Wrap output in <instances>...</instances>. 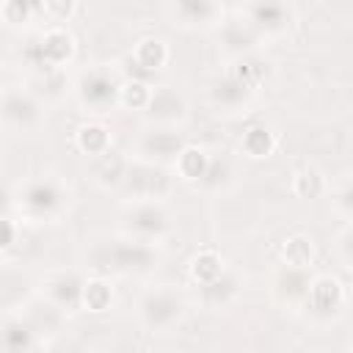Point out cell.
Returning <instances> with one entry per match:
<instances>
[{
  "instance_id": "6da1fadb",
  "label": "cell",
  "mask_w": 353,
  "mask_h": 353,
  "mask_svg": "<svg viewBox=\"0 0 353 353\" xmlns=\"http://www.w3.org/2000/svg\"><path fill=\"white\" fill-rule=\"evenodd\" d=\"M85 265L97 276H121V279H143L157 270L160 251L152 243L132 240L127 234L94 240L85 251Z\"/></svg>"
},
{
  "instance_id": "7a4b0ae2",
  "label": "cell",
  "mask_w": 353,
  "mask_h": 353,
  "mask_svg": "<svg viewBox=\"0 0 353 353\" xmlns=\"http://www.w3.org/2000/svg\"><path fill=\"white\" fill-rule=\"evenodd\" d=\"M11 207L19 221L28 223H58L72 210V188L58 174H33L11 193Z\"/></svg>"
},
{
  "instance_id": "3957f363",
  "label": "cell",
  "mask_w": 353,
  "mask_h": 353,
  "mask_svg": "<svg viewBox=\"0 0 353 353\" xmlns=\"http://www.w3.org/2000/svg\"><path fill=\"white\" fill-rule=\"evenodd\" d=\"M74 36L63 28V25H52L44 30H36L30 36L22 39L19 44V66L28 77L44 74V72H55V69H66L74 58Z\"/></svg>"
},
{
  "instance_id": "277c9868",
  "label": "cell",
  "mask_w": 353,
  "mask_h": 353,
  "mask_svg": "<svg viewBox=\"0 0 353 353\" xmlns=\"http://www.w3.org/2000/svg\"><path fill=\"white\" fill-rule=\"evenodd\" d=\"M74 102L80 105L83 113L88 116H108L119 108V97H121V77L116 72V66L110 63H94L88 69H83L74 77Z\"/></svg>"
},
{
  "instance_id": "5b68a950",
  "label": "cell",
  "mask_w": 353,
  "mask_h": 353,
  "mask_svg": "<svg viewBox=\"0 0 353 353\" xmlns=\"http://www.w3.org/2000/svg\"><path fill=\"white\" fill-rule=\"evenodd\" d=\"M185 312H188V303L182 292L171 287H149L135 301V317L152 334H165L176 328L185 320Z\"/></svg>"
},
{
  "instance_id": "8992f818",
  "label": "cell",
  "mask_w": 353,
  "mask_h": 353,
  "mask_svg": "<svg viewBox=\"0 0 353 353\" xmlns=\"http://www.w3.org/2000/svg\"><path fill=\"white\" fill-rule=\"evenodd\" d=\"M119 226H121V234L154 245L171 234L174 215L165 207V201H124Z\"/></svg>"
},
{
  "instance_id": "52a82bcc",
  "label": "cell",
  "mask_w": 353,
  "mask_h": 353,
  "mask_svg": "<svg viewBox=\"0 0 353 353\" xmlns=\"http://www.w3.org/2000/svg\"><path fill=\"white\" fill-rule=\"evenodd\" d=\"M0 116L3 127L14 135H33L47 121V105L22 83V85H6L0 99Z\"/></svg>"
},
{
  "instance_id": "ba28073f",
  "label": "cell",
  "mask_w": 353,
  "mask_h": 353,
  "mask_svg": "<svg viewBox=\"0 0 353 353\" xmlns=\"http://www.w3.org/2000/svg\"><path fill=\"white\" fill-rule=\"evenodd\" d=\"M174 179H176L174 168H163L130 157V168L119 193L124 196V201H165L174 190Z\"/></svg>"
},
{
  "instance_id": "9c48e42d",
  "label": "cell",
  "mask_w": 353,
  "mask_h": 353,
  "mask_svg": "<svg viewBox=\"0 0 353 353\" xmlns=\"http://www.w3.org/2000/svg\"><path fill=\"white\" fill-rule=\"evenodd\" d=\"M188 146V138L182 130L168 127H143L132 141V160L174 168L182 149Z\"/></svg>"
},
{
  "instance_id": "30bf717a",
  "label": "cell",
  "mask_w": 353,
  "mask_h": 353,
  "mask_svg": "<svg viewBox=\"0 0 353 353\" xmlns=\"http://www.w3.org/2000/svg\"><path fill=\"white\" fill-rule=\"evenodd\" d=\"M345 303H347V292H345L342 281L336 276L320 273L312 281V290H309V298H306L301 314L314 325H328L345 314Z\"/></svg>"
},
{
  "instance_id": "8fae6325",
  "label": "cell",
  "mask_w": 353,
  "mask_h": 353,
  "mask_svg": "<svg viewBox=\"0 0 353 353\" xmlns=\"http://www.w3.org/2000/svg\"><path fill=\"white\" fill-rule=\"evenodd\" d=\"M188 119H190V99L176 85H154L152 99L141 113L143 127L182 130Z\"/></svg>"
},
{
  "instance_id": "7c38bea8",
  "label": "cell",
  "mask_w": 353,
  "mask_h": 353,
  "mask_svg": "<svg viewBox=\"0 0 353 353\" xmlns=\"http://www.w3.org/2000/svg\"><path fill=\"white\" fill-rule=\"evenodd\" d=\"M212 41H215V50L226 58V63L232 61H240L245 55H254L265 47V39L254 30V25L237 14V17H226L215 30H212Z\"/></svg>"
},
{
  "instance_id": "4fadbf2b",
  "label": "cell",
  "mask_w": 353,
  "mask_h": 353,
  "mask_svg": "<svg viewBox=\"0 0 353 353\" xmlns=\"http://www.w3.org/2000/svg\"><path fill=\"white\" fill-rule=\"evenodd\" d=\"M317 273H312V268H292V265H281L273 270L270 276V298L281 306V309H292V312H301L306 298H309V290H312V281H314Z\"/></svg>"
},
{
  "instance_id": "5bb4252c",
  "label": "cell",
  "mask_w": 353,
  "mask_h": 353,
  "mask_svg": "<svg viewBox=\"0 0 353 353\" xmlns=\"http://www.w3.org/2000/svg\"><path fill=\"white\" fill-rule=\"evenodd\" d=\"M85 284L88 279L80 273V270H50L44 279H41V287H39V295H44L47 301H52L58 309H63L66 314L83 309V298H85Z\"/></svg>"
},
{
  "instance_id": "9a60e30c",
  "label": "cell",
  "mask_w": 353,
  "mask_h": 353,
  "mask_svg": "<svg viewBox=\"0 0 353 353\" xmlns=\"http://www.w3.org/2000/svg\"><path fill=\"white\" fill-rule=\"evenodd\" d=\"M240 14L254 25V30L265 41L284 36L295 22V6L290 3H243Z\"/></svg>"
},
{
  "instance_id": "2e32d148",
  "label": "cell",
  "mask_w": 353,
  "mask_h": 353,
  "mask_svg": "<svg viewBox=\"0 0 353 353\" xmlns=\"http://www.w3.org/2000/svg\"><path fill=\"white\" fill-rule=\"evenodd\" d=\"M168 14L182 30H215L226 19V8L215 0H176L168 6Z\"/></svg>"
},
{
  "instance_id": "e0dca14e",
  "label": "cell",
  "mask_w": 353,
  "mask_h": 353,
  "mask_svg": "<svg viewBox=\"0 0 353 353\" xmlns=\"http://www.w3.org/2000/svg\"><path fill=\"white\" fill-rule=\"evenodd\" d=\"M207 99H210V105L218 113L237 116V113H245L248 110V105L254 102V91L248 85H243L229 69H223V74H218V77L210 80Z\"/></svg>"
},
{
  "instance_id": "ac0fdd59",
  "label": "cell",
  "mask_w": 353,
  "mask_h": 353,
  "mask_svg": "<svg viewBox=\"0 0 353 353\" xmlns=\"http://www.w3.org/2000/svg\"><path fill=\"white\" fill-rule=\"evenodd\" d=\"M19 314L28 320V325L41 336V342H50L55 336L63 334L69 314L63 309H58L52 301H47L44 295H33L19 306Z\"/></svg>"
},
{
  "instance_id": "d6986e66",
  "label": "cell",
  "mask_w": 353,
  "mask_h": 353,
  "mask_svg": "<svg viewBox=\"0 0 353 353\" xmlns=\"http://www.w3.org/2000/svg\"><path fill=\"white\" fill-rule=\"evenodd\" d=\"M243 284H245L243 273L226 265V270H223L218 279H212V281H207V284H199V287H196V301H199V303H201V309H207V312L229 309V306L240 298Z\"/></svg>"
},
{
  "instance_id": "ffe728a7",
  "label": "cell",
  "mask_w": 353,
  "mask_h": 353,
  "mask_svg": "<svg viewBox=\"0 0 353 353\" xmlns=\"http://www.w3.org/2000/svg\"><path fill=\"white\" fill-rule=\"evenodd\" d=\"M127 168H130V157H124L119 149H108L105 154L88 160L91 182L99 190H108V193L110 190H121V182L127 176Z\"/></svg>"
},
{
  "instance_id": "44dd1931",
  "label": "cell",
  "mask_w": 353,
  "mask_h": 353,
  "mask_svg": "<svg viewBox=\"0 0 353 353\" xmlns=\"http://www.w3.org/2000/svg\"><path fill=\"white\" fill-rule=\"evenodd\" d=\"M237 185V163L229 152H215L210 154V165L204 176L196 182V188L207 196H223Z\"/></svg>"
},
{
  "instance_id": "7402d4cb",
  "label": "cell",
  "mask_w": 353,
  "mask_h": 353,
  "mask_svg": "<svg viewBox=\"0 0 353 353\" xmlns=\"http://www.w3.org/2000/svg\"><path fill=\"white\" fill-rule=\"evenodd\" d=\"M3 353H39V347L44 345L41 336L28 325V320L19 312H6L3 314Z\"/></svg>"
},
{
  "instance_id": "603a6c76",
  "label": "cell",
  "mask_w": 353,
  "mask_h": 353,
  "mask_svg": "<svg viewBox=\"0 0 353 353\" xmlns=\"http://www.w3.org/2000/svg\"><path fill=\"white\" fill-rule=\"evenodd\" d=\"M25 85L50 108V105H61L66 99V94L74 88V80H69L66 69H55V72H44V74L28 77Z\"/></svg>"
},
{
  "instance_id": "cb8c5ba5",
  "label": "cell",
  "mask_w": 353,
  "mask_h": 353,
  "mask_svg": "<svg viewBox=\"0 0 353 353\" xmlns=\"http://www.w3.org/2000/svg\"><path fill=\"white\" fill-rule=\"evenodd\" d=\"M226 69L243 83V85H248L254 94L270 80V74H273V63L262 55V52H254V55H245V58H240V61H232V63H226Z\"/></svg>"
},
{
  "instance_id": "d4e9b609",
  "label": "cell",
  "mask_w": 353,
  "mask_h": 353,
  "mask_svg": "<svg viewBox=\"0 0 353 353\" xmlns=\"http://www.w3.org/2000/svg\"><path fill=\"white\" fill-rule=\"evenodd\" d=\"M276 132L265 124V121H254L243 130L240 135V152L251 160H262V157H270L276 152Z\"/></svg>"
},
{
  "instance_id": "484cf974",
  "label": "cell",
  "mask_w": 353,
  "mask_h": 353,
  "mask_svg": "<svg viewBox=\"0 0 353 353\" xmlns=\"http://www.w3.org/2000/svg\"><path fill=\"white\" fill-rule=\"evenodd\" d=\"M132 58H135L146 72L160 74V72L165 69L168 58H171V50H168V44H165V39H160V36H143V39L132 47Z\"/></svg>"
},
{
  "instance_id": "4316f807",
  "label": "cell",
  "mask_w": 353,
  "mask_h": 353,
  "mask_svg": "<svg viewBox=\"0 0 353 353\" xmlns=\"http://www.w3.org/2000/svg\"><path fill=\"white\" fill-rule=\"evenodd\" d=\"M74 146L91 160V157H99V154H105L108 149H113L110 146V130L105 127V124H99V121H85V124H80L77 127V132H74Z\"/></svg>"
},
{
  "instance_id": "83f0119b",
  "label": "cell",
  "mask_w": 353,
  "mask_h": 353,
  "mask_svg": "<svg viewBox=\"0 0 353 353\" xmlns=\"http://www.w3.org/2000/svg\"><path fill=\"white\" fill-rule=\"evenodd\" d=\"M207 165H210V152H207L204 146L188 143V146L182 149V154H179L176 165H174V174H176L179 179H185V182H193V185H196V182L204 176Z\"/></svg>"
},
{
  "instance_id": "f1b7e54d",
  "label": "cell",
  "mask_w": 353,
  "mask_h": 353,
  "mask_svg": "<svg viewBox=\"0 0 353 353\" xmlns=\"http://www.w3.org/2000/svg\"><path fill=\"white\" fill-rule=\"evenodd\" d=\"M223 270H226V265H223V259H221L212 248H204V251L193 254L190 262H188V273H190V279H193L196 287H199V284H207V281H212V279H218Z\"/></svg>"
},
{
  "instance_id": "f546056e",
  "label": "cell",
  "mask_w": 353,
  "mask_h": 353,
  "mask_svg": "<svg viewBox=\"0 0 353 353\" xmlns=\"http://www.w3.org/2000/svg\"><path fill=\"white\" fill-rule=\"evenodd\" d=\"M314 259V243L309 234H290L281 243V265H292V268H312Z\"/></svg>"
},
{
  "instance_id": "4dcf8cb0",
  "label": "cell",
  "mask_w": 353,
  "mask_h": 353,
  "mask_svg": "<svg viewBox=\"0 0 353 353\" xmlns=\"http://www.w3.org/2000/svg\"><path fill=\"white\" fill-rule=\"evenodd\" d=\"M325 190H328V179L323 176V171L320 168H301V171H295V176H292V193L298 196V199H320V196H325Z\"/></svg>"
},
{
  "instance_id": "1f68e13d",
  "label": "cell",
  "mask_w": 353,
  "mask_h": 353,
  "mask_svg": "<svg viewBox=\"0 0 353 353\" xmlns=\"http://www.w3.org/2000/svg\"><path fill=\"white\" fill-rule=\"evenodd\" d=\"M0 19L8 28H25L36 19H41L39 14V3H28V0H6L0 6Z\"/></svg>"
},
{
  "instance_id": "d6a6232c",
  "label": "cell",
  "mask_w": 353,
  "mask_h": 353,
  "mask_svg": "<svg viewBox=\"0 0 353 353\" xmlns=\"http://www.w3.org/2000/svg\"><path fill=\"white\" fill-rule=\"evenodd\" d=\"M110 303H113V287H110V281L102 279V276L88 279L83 309H88V312H105V309H110Z\"/></svg>"
},
{
  "instance_id": "836d02e7",
  "label": "cell",
  "mask_w": 353,
  "mask_h": 353,
  "mask_svg": "<svg viewBox=\"0 0 353 353\" xmlns=\"http://www.w3.org/2000/svg\"><path fill=\"white\" fill-rule=\"evenodd\" d=\"M152 91H154V85H146V83H127V80H121L119 108H124V110H135V113H143V108H146V105H149V99H152Z\"/></svg>"
},
{
  "instance_id": "e575fe53",
  "label": "cell",
  "mask_w": 353,
  "mask_h": 353,
  "mask_svg": "<svg viewBox=\"0 0 353 353\" xmlns=\"http://www.w3.org/2000/svg\"><path fill=\"white\" fill-rule=\"evenodd\" d=\"M77 11V6L74 3H63V0H47V3H39V14H41V19L47 22V28H52V25H63L72 14Z\"/></svg>"
},
{
  "instance_id": "d590c367",
  "label": "cell",
  "mask_w": 353,
  "mask_h": 353,
  "mask_svg": "<svg viewBox=\"0 0 353 353\" xmlns=\"http://www.w3.org/2000/svg\"><path fill=\"white\" fill-rule=\"evenodd\" d=\"M331 204H334V212L339 218H345L347 223H353V176L345 179L334 193H331Z\"/></svg>"
},
{
  "instance_id": "8d00e7d4",
  "label": "cell",
  "mask_w": 353,
  "mask_h": 353,
  "mask_svg": "<svg viewBox=\"0 0 353 353\" xmlns=\"http://www.w3.org/2000/svg\"><path fill=\"white\" fill-rule=\"evenodd\" d=\"M22 237V223H19V218L17 215H3V237H0V248H3V254H8L14 245H17V240Z\"/></svg>"
},
{
  "instance_id": "74e56055",
  "label": "cell",
  "mask_w": 353,
  "mask_h": 353,
  "mask_svg": "<svg viewBox=\"0 0 353 353\" xmlns=\"http://www.w3.org/2000/svg\"><path fill=\"white\" fill-rule=\"evenodd\" d=\"M336 251L339 259L353 270V223H345V229L336 234Z\"/></svg>"
}]
</instances>
